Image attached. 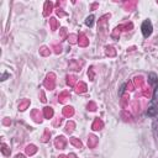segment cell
<instances>
[{
	"instance_id": "cell-1",
	"label": "cell",
	"mask_w": 158,
	"mask_h": 158,
	"mask_svg": "<svg viewBox=\"0 0 158 158\" xmlns=\"http://www.w3.org/2000/svg\"><path fill=\"white\" fill-rule=\"evenodd\" d=\"M141 30H142V33H143L144 37L151 36V33H152V23H151V21H143Z\"/></svg>"
},
{
	"instance_id": "cell-2",
	"label": "cell",
	"mask_w": 158,
	"mask_h": 158,
	"mask_svg": "<svg viewBox=\"0 0 158 158\" xmlns=\"http://www.w3.org/2000/svg\"><path fill=\"white\" fill-rule=\"evenodd\" d=\"M148 78H149V83L151 84H157L158 83V78H157V75L154 74V73H149L148 75Z\"/></svg>"
},
{
	"instance_id": "cell-3",
	"label": "cell",
	"mask_w": 158,
	"mask_h": 158,
	"mask_svg": "<svg viewBox=\"0 0 158 158\" xmlns=\"http://www.w3.org/2000/svg\"><path fill=\"white\" fill-rule=\"evenodd\" d=\"M93 20H94V16H93V15H90L89 17H87V20H85V23H87L88 26H92V25H93Z\"/></svg>"
}]
</instances>
